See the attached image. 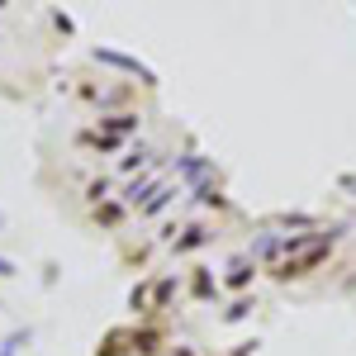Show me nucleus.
<instances>
[{"label": "nucleus", "mask_w": 356, "mask_h": 356, "mask_svg": "<svg viewBox=\"0 0 356 356\" xmlns=\"http://www.w3.org/2000/svg\"><path fill=\"white\" fill-rule=\"evenodd\" d=\"M0 275H10V261H0Z\"/></svg>", "instance_id": "obj_1"}]
</instances>
